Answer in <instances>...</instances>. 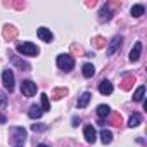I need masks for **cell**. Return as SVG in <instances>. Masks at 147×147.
Returning <instances> with one entry per match:
<instances>
[{"instance_id": "1", "label": "cell", "mask_w": 147, "mask_h": 147, "mask_svg": "<svg viewBox=\"0 0 147 147\" xmlns=\"http://www.w3.org/2000/svg\"><path fill=\"white\" fill-rule=\"evenodd\" d=\"M11 144L14 145V147H19V145H23V142L26 140V130L23 128V126H12L11 128Z\"/></svg>"}, {"instance_id": "2", "label": "cell", "mask_w": 147, "mask_h": 147, "mask_svg": "<svg viewBox=\"0 0 147 147\" xmlns=\"http://www.w3.org/2000/svg\"><path fill=\"white\" fill-rule=\"evenodd\" d=\"M18 52L19 54H23V55H28V57H35V55H38V47L35 45V43H31V42H23V43H18Z\"/></svg>"}, {"instance_id": "3", "label": "cell", "mask_w": 147, "mask_h": 147, "mask_svg": "<svg viewBox=\"0 0 147 147\" xmlns=\"http://www.w3.org/2000/svg\"><path fill=\"white\" fill-rule=\"evenodd\" d=\"M57 66H59V69L69 73L73 67H75V59H73L69 54H61V55H57Z\"/></svg>"}, {"instance_id": "4", "label": "cell", "mask_w": 147, "mask_h": 147, "mask_svg": "<svg viewBox=\"0 0 147 147\" xmlns=\"http://www.w3.org/2000/svg\"><path fill=\"white\" fill-rule=\"evenodd\" d=\"M2 83H4V87L9 92L14 90V73H12V69H4V73H2Z\"/></svg>"}, {"instance_id": "5", "label": "cell", "mask_w": 147, "mask_h": 147, "mask_svg": "<svg viewBox=\"0 0 147 147\" xmlns=\"http://www.w3.org/2000/svg\"><path fill=\"white\" fill-rule=\"evenodd\" d=\"M21 92L24 97H33L36 94V83H33L31 80H24L21 83Z\"/></svg>"}, {"instance_id": "6", "label": "cell", "mask_w": 147, "mask_h": 147, "mask_svg": "<svg viewBox=\"0 0 147 147\" xmlns=\"http://www.w3.org/2000/svg\"><path fill=\"white\" fill-rule=\"evenodd\" d=\"M36 35H38V38L42 40V42H45V43H50L52 40H54V35H52V31L49 30V28H38L36 30Z\"/></svg>"}, {"instance_id": "7", "label": "cell", "mask_w": 147, "mask_h": 147, "mask_svg": "<svg viewBox=\"0 0 147 147\" xmlns=\"http://www.w3.org/2000/svg\"><path fill=\"white\" fill-rule=\"evenodd\" d=\"M121 42H123V36H114V38L109 42V47H107V55H114V54H116V50H119Z\"/></svg>"}, {"instance_id": "8", "label": "cell", "mask_w": 147, "mask_h": 147, "mask_svg": "<svg viewBox=\"0 0 147 147\" xmlns=\"http://www.w3.org/2000/svg\"><path fill=\"white\" fill-rule=\"evenodd\" d=\"M140 54H142V43L137 42V43L133 45V49L130 50V61H131V62H137V61L140 59Z\"/></svg>"}, {"instance_id": "9", "label": "cell", "mask_w": 147, "mask_h": 147, "mask_svg": "<svg viewBox=\"0 0 147 147\" xmlns=\"http://www.w3.org/2000/svg\"><path fill=\"white\" fill-rule=\"evenodd\" d=\"M90 99H92V94H90V92H83V94L78 97V100H76V106H78L80 109H83V107H87V106H88Z\"/></svg>"}, {"instance_id": "10", "label": "cell", "mask_w": 147, "mask_h": 147, "mask_svg": "<svg viewBox=\"0 0 147 147\" xmlns=\"http://www.w3.org/2000/svg\"><path fill=\"white\" fill-rule=\"evenodd\" d=\"M99 92H100L102 95H111V94H113V83L107 82V80H102L100 85H99Z\"/></svg>"}, {"instance_id": "11", "label": "cell", "mask_w": 147, "mask_h": 147, "mask_svg": "<svg viewBox=\"0 0 147 147\" xmlns=\"http://www.w3.org/2000/svg\"><path fill=\"white\" fill-rule=\"evenodd\" d=\"M83 135H85V140H87V142H90V144L95 142V130H94L92 125H87V126H85Z\"/></svg>"}, {"instance_id": "12", "label": "cell", "mask_w": 147, "mask_h": 147, "mask_svg": "<svg viewBox=\"0 0 147 147\" xmlns=\"http://www.w3.org/2000/svg\"><path fill=\"white\" fill-rule=\"evenodd\" d=\"M42 114H43V111H42L36 104H33V106L30 107V111H28V116H30L31 119H38V118H42Z\"/></svg>"}, {"instance_id": "13", "label": "cell", "mask_w": 147, "mask_h": 147, "mask_svg": "<svg viewBox=\"0 0 147 147\" xmlns=\"http://www.w3.org/2000/svg\"><path fill=\"white\" fill-rule=\"evenodd\" d=\"M82 73H83V76H85V78H92V76L95 75V67H94V64H90V62L83 64Z\"/></svg>"}, {"instance_id": "14", "label": "cell", "mask_w": 147, "mask_h": 147, "mask_svg": "<svg viewBox=\"0 0 147 147\" xmlns=\"http://www.w3.org/2000/svg\"><path fill=\"white\" fill-rule=\"evenodd\" d=\"M142 123V116L138 114V113H133L131 116H130V119H128V126L130 128H135V126H138Z\"/></svg>"}, {"instance_id": "15", "label": "cell", "mask_w": 147, "mask_h": 147, "mask_svg": "<svg viewBox=\"0 0 147 147\" xmlns=\"http://www.w3.org/2000/svg\"><path fill=\"white\" fill-rule=\"evenodd\" d=\"M109 114H111V107H109V106L100 104V106L97 107V116H99V118H107Z\"/></svg>"}, {"instance_id": "16", "label": "cell", "mask_w": 147, "mask_h": 147, "mask_svg": "<svg viewBox=\"0 0 147 147\" xmlns=\"http://www.w3.org/2000/svg\"><path fill=\"white\" fill-rule=\"evenodd\" d=\"M100 140H102V144H111V142H113V133H111L109 130L102 128V130H100Z\"/></svg>"}, {"instance_id": "17", "label": "cell", "mask_w": 147, "mask_h": 147, "mask_svg": "<svg viewBox=\"0 0 147 147\" xmlns=\"http://www.w3.org/2000/svg\"><path fill=\"white\" fill-rule=\"evenodd\" d=\"M130 12H131V16H133V18H140V16L145 12V7H144V5H140V4H137V5H133V7H131V11H130Z\"/></svg>"}, {"instance_id": "18", "label": "cell", "mask_w": 147, "mask_h": 147, "mask_svg": "<svg viewBox=\"0 0 147 147\" xmlns=\"http://www.w3.org/2000/svg\"><path fill=\"white\" fill-rule=\"evenodd\" d=\"M144 95H145V87L140 85V87L135 90V94H133V100H135V102H140V100L144 99Z\"/></svg>"}, {"instance_id": "19", "label": "cell", "mask_w": 147, "mask_h": 147, "mask_svg": "<svg viewBox=\"0 0 147 147\" xmlns=\"http://www.w3.org/2000/svg\"><path fill=\"white\" fill-rule=\"evenodd\" d=\"M4 36H5L7 40L16 38V28H14V26H5V28H4Z\"/></svg>"}, {"instance_id": "20", "label": "cell", "mask_w": 147, "mask_h": 147, "mask_svg": "<svg viewBox=\"0 0 147 147\" xmlns=\"http://www.w3.org/2000/svg\"><path fill=\"white\" fill-rule=\"evenodd\" d=\"M99 14H100V16H99V18H100V19H102V21H104V19H106V21H109V19H111V18H113V14H111V11H109V9H107V7H106V5H104V7H102V9H100V12H99Z\"/></svg>"}, {"instance_id": "21", "label": "cell", "mask_w": 147, "mask_h": 147, "mask_svg": "<svg viewBox=\"0 0 147 147\" xmlns=\"http://www.w3.org/2000/svg\"><path fill=\"white\" fill-rule=\"evenodd\" d=\"M12 62H14L16 66H19L21 69H24V71H28V69H30V64H28V62H24V61H21V59H18L16 55H12Z\"/></svg>"}, {"instance_id": "22", "label": "cell", "mask_w": 147, "mask_h": 147, "mask_svg": "<svg viewBox=\"0 0 147 147\" xmlns=\"http://www.w3.org/2000/svg\"><path fill=\"white\" fill-rule=\"evenodd\" d=\"M40 97H42V111H43V113H45V111H50V102H49V95H47V94H42Z\"/></svg>"}, {"instance_id": "23", "label": "cell", "mask_w": 147, "mask_h": 147, "mask_svg": "<svg viewBox=\"0 0 147 147\" xmlns=\"http://www.w3.org/2000/svg\"><path fill=\"white\" fill-rule=\"evenodd\" d=\"M66 94H67V90H66V88H57V90H54V92H52V97L59 100V99H62Z\"/></svg>"}, {"instance_id": "24", "label": "cell", "mask_w": 147, "mask_h": 147, "mask_svg": "<svg viewBox=\"0 0 147 147\" xmlns=\"http://www.w3.org/2000/svg\"><path fill=\"white\" fill-rule=\"evenodd\" d=\"M133 82H135V78H133V76H130L128 80H125V82H123V85H121V87H123V90H130V87H131V83H133Z\"/></svg>"}, {"instance_id": "25", "label": "cell", "mask_w": 147, "mask_h": 147, "mask_svg": "<svg viewBox=\"0 0 147 147\" xmlns=\"http://www.w3.org/2000/svg\"><path fill=\"white\" fill-rule=\"evenodd\" d=\"M94 43H95V47H97V49H102V47L106 45V43H104V38H102V36H97V38L94 40Z\"/></svg>"}, {"instance_id": "26", "label": "cell", "mask_w": 147, "mask_h": 147, "mask_svg": "<svg viewBox=\"0 0 147 147\" xmlns=\"http://www.w3.org/2000/svg\"><path fill=\"white\" fill-rule=\"evenodd\" d=\"M31 130L33 131H45L47 130V125H31Z\"/></svg>"}, {"instance_id": "27", "label": "cell", "mask_w": 147, "mask_h": 147, "mask_svg": "<svg viewBox=\"0 0 147 147\" xmlns=\"http://www.w3.org/2000/svg\"><path fill=\"white\" fill-rule=\"evenodd\" d=\"M7 106V97L4 92H0V107H5Z\"/></svg>"}, {"instance_id": "28", "label": "cell", "mask_w": 147, "mask_h": 147, "mask_svg": "<svg viewBox=\"0 0 147 147\" xmlns=\"http://www.w3.org/2000/svg\"><path fill=\"white\" fill-rule=\"evenodd\" d=\"M71 123H73V126H78V125L82 123V119H80L78 116H73V119H71Z\"/></svg>"}, {"instance_id": "29", "label": "cell", "mask_w": 147, "mask_h": 147, "mask_svg": "<svg viewBox=\"0 0 147 147\" xmlns=\"http://www.w3.org/2000/svg\"><path fill=\"white\" fill-rule=\"evenodd\" d=\"M38 147H50V145H45V144H40Z\"/></svg>"}, {"instance_id": "30", "label": "cell", "mask_w": 147, "mask_h": 147, "mask_svg": "<svg viewBox=\"0 0 147 147\" xmlns=\"http://www.w3.org/2000/svg\"><path fill=\"white\" fill-rule=\"evenodd\" d=\"M19 147H23V145H19Z\"/></svg>"}]
</instances>
